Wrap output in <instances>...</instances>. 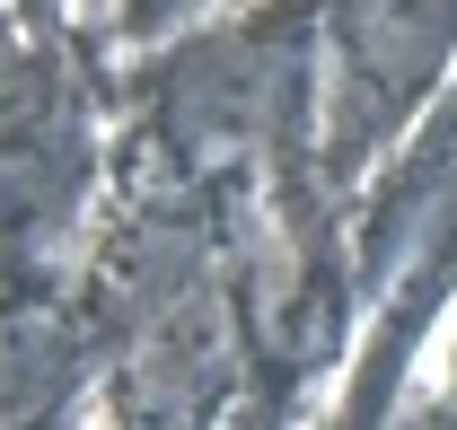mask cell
<instances>
[{
  "label": "cell",
  "mask_w": 457,
  "mask_h": 430,
  "mask_svg": "<svg viewBox=\"0 0 457 430\" xmlns=\"http://www.w3.org/2000/svg\"><path fill=\"white\" fill-rule=\"evenodd\" d=\"M457 0H343V45H352V70L361 79H387V88H413L431 54L449 45Z\"/></svg>",
  "instance_id": "6da1fadb"
}]
</instances>
